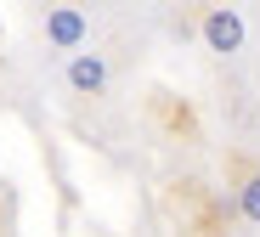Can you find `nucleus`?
Here are the masks:
<instances>
[{"label": "nucleus", "instance_id": "2", "mask_svg": "<svg viewBox=\"0 0 260 237\" xmlns=\"http://www.w3.org/2000/svg\"><path fill=\"white\" fill-rule=\"evenodd\" d=\"M62 79H68L74 96H108L113 68H108V57H102V51H74V57H68V68H62Z\"/></svg>", "mask_w": 260, "mask_h": 237}, {"label": "nucleus", "instance_id": "3", "mask_svg": "<svg viewBox=\"0 0 260 237\" xmlns=\"http://www.w3.org/2000/svg\"><path fill=\"white\" fill-rule=\"evenodd\" d=\"M198 34H204V45H209L215 57L243 51V17H238L232 6H209V12H204V23H198Z\"/></svg>", "mask_w": 260, "mask_h": 237}, {"label": "nucleus", "instance_id": "4", "mask_svg": "<svg viewBox=\"0 0 260 237\" xmlns=\"http://www.w3.org/2000/svg\"><path fill=\"white\" fill-rule=\"evenodd\" d=\"M232 204L249 226H260V164H238L232 170Z\"/></svg>", "mask_w": 260, "mask_h": 237}, {"label": "nucleus", "instance_id": "1", "mask_svg": "<svg viewBox=\"0 0 260 237\" xmlns=\"http://www.w3.org/2000/svg\"><path fill=\"white\" fill-rule=\"evenodd\" d=\"M46 45L51 51H79L85 40H91V17H85L79 6H68V0H57V6H46Z\"/></svg>", "mask_w": 260, "mask_h": 237}]
</instances>
